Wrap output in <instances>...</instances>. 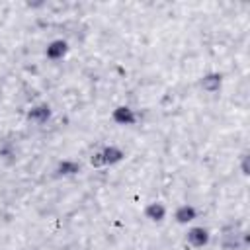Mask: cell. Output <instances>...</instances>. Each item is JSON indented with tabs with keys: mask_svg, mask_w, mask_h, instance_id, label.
<instances>
[{
	"mask_svg": "<svg viewBox=\"0 0 250 250\" xmlns=\"http://www.w3.org/2000/svg\"><path fill=\"white\" fill-rule=\"evenodd\" d=\"M166 213H168V209H166V205H164L162 201H150V203L145 207V217H146L148 221H152V223L164 221V219H166Z\"/></svg>",
	"mask_w": 250,
	"mask_h": 250,
	"instance_id": "2",
	"label": "cell"
},
{
	"mask_svg": "<svg viewBox=\"0 0 250 250\" xmlns=\"http://www.w3.org/2000/svg\"><path fill=\"white\" fill-rule=\"evenodd\" d=\"M174 219L180 225H189V223H193L197 219V209L193 205H189V203H184L174 211Z\"/></svg>",
	"mask_w": 250,
	"mask_h": 250,
	"instance_id": "3",
	"label": "cell"
},
{
	"mask_svg": "<svg viewBox=\"0 0 250 250\" xmlns=\"http://www.w3.org/2000/svg\"><path fill=\"white\" fill-rule=\"evenodd\" d=\"M209 230L205 229V227H189L188 229V232H186V240H188V244L189 246H193V248H201V246H205L207 242H209Z\"/></svg>",
	"mask_w": 250,
	"mask_h": 250,
	"instance_id": "1",
	"label": "cell"
},
{
	"mask_svg": "<svg viewBox=\"0 0 250 250\" xmlns=\"http://www.w3.org/2000/svg\"><path fill=\"white\" fill-rule=\"evenodd\" d=\"M66 51H68L66 41L57 39V41H53V43L47 47V57L53 59V61H59V59H62V57L66 55Z\"/></svg>",
	"mask_w": 250,
	"mask_h": 250,
	"instance_id": "8",
	"label": "cell"
},
{
	"mask_svg": "<svg viewBox=\"0 0 250 250\" xmlns=\"http://www.w3.org/2000/svg\"><path fill=\"white\" fill-rule=\"evenodd\" d=\"M100 156H102V162H104V166H105V164H115V162H119L125 154H123V150H121L119 146L109 145V146H105L104 150H100Z\"/></svg>",
	"mask_w": 250,
	"mask_h": 250,
	"instance_id": "7",
	"label": "cell"
},
{
	"mask_svg": "<svg viewBox=\"0 0 250 250\" xmlns=\"http://www.w3.org/2000/svg\"><path fill=\"white\" fill-rule=\"evenodd\" d=\"M27 117H29L33 123H37V125H43V123H47V119L51 117V107H49L47 104H39V105H33V107L27 111Z\"/></svg>",
	"mask_w": 250,
	"mask_h": 250,
	"instance_id": "6",
	"label": "cell"
},
{
	"mask_svg": "<svg viewBox=\"0 0 250 250\" xmlns=\"http://www.w3.org/2000/svg\"><path fill=\"white\" fill-rule=\"evenodd\" d=\"M80 170V164L76 162V160H62L61 164H59V172L62 174V176H72V174H76Z\"/></svg>",
	"mask_w": 250,
	"mask_h": 250,
	"instance_id": "9",
	"label": "cell"
},
{
	"mask_svg": "<svg viewBox=\"0 0 250 250\" xmlns=\"http://www.w3.org/2000/svg\"><path fill=\"white\" fill-rule=\"evenodd\" d=\"M199 86H201L205 92L215 94V92H219V88L223 86V76H221L219 72H209V74H205V76L199 80Z\"/></svg>",
	"mask_w": 250,
	"mask_h": 250,
	"instance_id": "4",
	"label": "cell"
},
{
	"mask_svg": "<svg viewBox=\"0 0 250 250\" xmlns=\"http://www.w3.org/2000/svg\"><path fill=\"white\" fill-rule=\"evenodd\" d=\"M111 117H113V121L119 123V125H133V123L137 121V115H135L133 109L127 107V105H119V107H115L113 113H111Z\"/></svg>",
	"mask_w": 250,
	"mask_h": 250,
	"instance_id": "5",
	"label": "cell"
}]
</instances>
